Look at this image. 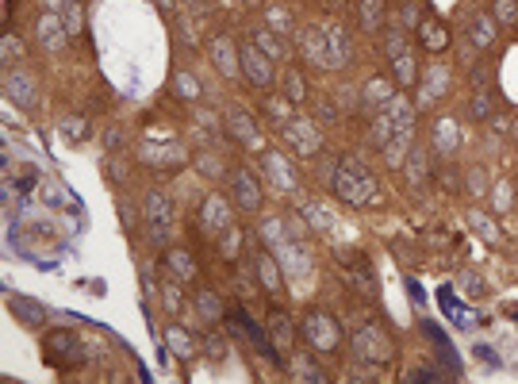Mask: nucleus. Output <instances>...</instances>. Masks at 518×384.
Returning <instances> with one entry per match:
<instances>
[{"label": "nucleus", "instance_id": "obj_25", "mask_svg": "<svg viewBox=\"0 0 518 384\" xmlns=\"http://www.w3.org/2000/svg\"><path fill=\"white\" fill-rule=\"evenodd\" d=\"M392 66H395V77H399V85H411V81H415V54H411V51L399 54Z\"/></svg>", "mask_w": 518, "mask_h": 384}, {"label": "nucleus", "instance_id": "obj_1", "mask_svg": "<svg viewBox=\"0 0 518 384\" xmlns=\"http://www.w3.org/2000/svg\"><path fill=\"white\" fill-rule=\"evenodd\" d=\"M372 189H377L372 173H365V169L354 166V162H345V166L338 169V177H334V192L349 204H365L372 196Z\"/></svg>", "mask_w": 518, "mask_h": 384}, {"label": "nucleus", "instance_id": "obj_29", "mask_svg": "<svg viewBox=\"0 0 518 384\" xmlns=\"http://www.w3.org/2000/svg\"><path fill=\"white\" fill-rule=\"evenodd\" d=\"M239 227H227V231H223V246H219V254L223 258H239Z\"/></svg>", "mask_w": 518, "mask_h": 384}, {"label": "nucleus", "instance_id": "obj_16", "mask_svg": "<svg viewBox=\"0 0 518 384\" xmlns=\"http://www.w3.org/2000/svg\"><path fill=\"white\" fill-rule=\"evenodd\" d=\"M327 51H330V66H349V39L342 31H327Z\"/></svg>", "mask_w": 518, "mask_h": 384}, {"label": "nucleus", "instance_id": "obj_21", "mask_svg": "<svg viewBox=\"0 0 518 384\" xmlns=\"http://www.w3.org/2000/svg\"><path fill=\"white\" fill-rule=\"evenodd\" d=\"M469 31H472V42H476V46H492V42H495V19L492 16H476Z\"/></svg>", "mask_w": 518, "mask_h": 384}, {"label": "nucleus", "instance_id": "obj_20", "mask_svg": "<svg viewBox=\"0 0 518 384\" xmlns=\"http://www.w3.org/2000/svg\"><path fill=\"white\" fill-rule=\"evenodd\" d=\"M146 216L154 219V223H169V219H173V204L165 200L162 192H150V196H146Z\"/></svg>", "mask_w": 518, "mask_h": 384}, {"label": "nucleus", "instance_id": "obj_40", "mask_svg": "<svg viewBox=\"0 0 518 384\" xmlns=\"http://www.w3.org/2000/svg\"><path fill=\"white\" fill-rule=\"evenodd\" d=\"M157 8H162L165 16H173V0H157Z\"/></svg>", "mask_w": 518, "mask_h": 384}, {"label": "nucleus", "instance_id": "obj_13", "mask_svg": "<svg viewBox=\"0 0 518 384\" xmlns=\"http://www.w3.org/2000/svg\"><path fill=\"white\" fill-rule=\"evenodd\" d=\"M392 85H388V81H380V77H377V81H369V85H365V96H361V108H384V104H392Z\"/></svg>", "mask_w": 518, "mask_h": 384}, {"label": "nucleus", "instance_id": "obj_23", "mask_svg": "<svg viewBox=\"0 0 518 384\" xmlns=\"http://www.w3.org/2000/svg\"><path fill=\"white\" fill-rule=\"evenodd\" d=\"M196 308H200V315H204V319H223V315H227V311H223V300L215 293H200Z\"/></svg>", "mask_w": 518, "mask_h": 384}, {"label": "nucleus", "instance_id": "obj_31", "mask_svg": "<svg viewBox=\"0 0 518 384\" xmlns=\"http://www.w3.org/2000/svg\"><path fill=\"white\" fill-rule=\"evenodd\" d=\"M257 46H261V51H265V54H269V58H273V62H280V58H284V46H280V42H277V39H273V35H269V31H257Z\"/></svg>", "mask_w": 518, "mask_h": 384}, {"label": "nucleus", "instance_id": "obj_37", "mask_svg": "<svg viewBox=\"0 0 518 384\" xmlns=\"http://www.w3.org/2000/svg\"><path fill=\"white\" fill-rule=\"evenodd\" d=\"M469 184H472V192H484L487 184H484V169H472L469 173Z\"/></svg>", "mask_w": 518, "mask_h": 384}, {"label": "nucleus", "instance_id": "obj_27", "mask_svg": "<svg viewBox=\"0 0 518 384\" xmlns=\"http://www.w3.org/2000/svg\"><path fill=\"white\" fill-rule=\"evenodd\" d=\"M165 338H169V350H173V354H181V358H189V354H192V338H189L184 331H177V326H173Z\"/></svg>", "mask_w": 518, "mask_h": 384}, {"label": "nucleus", "instance_id": "obj_35", "mask_svg": "<svg viewBox=\"0 0 518 384\" xmlns=\"http://www.w3.org/2000/svg\"><path fill=\"white\" fill-rule=\"evenodd\" d=\"M487 112H492V96H487V92H476V96H472V116L487 119Z\"/></svg>", "mask_w": 518, "mask_h": 384}, {"label": "nucleus", "instance_id": "obj_19", "mask_svg": "<svg viewBox=\"0 0 518 384\" xmlns=\"http://www.w3.org/2000/svg\"><path fill=\"white\" fill-rule=\"evenodd\" d=\"M419 31H422V42H430V51H445V46H449V35L442 31L438 19H422Z\"/></svg>", "mask_w": 518, "mask_h": 384}, {"label": "nucleus", "instance_id": "obj_26", "mask_svg": "<svg viewBox=\"0 0 518 384\" xmlns=\"http://www.w3.org/2000/svg\"><path fill=\"white\" fill-rule=\"evenodd\" d=\"M361 24H365V31H377L380 27V0H361Z\"/></svg>", "mask_w": 518, "mask_h": 384}, {"label": "nucleus", "instance_id": "obj_33", "mask_svg": "<svg viewBox=\"0 0 518 384\" xmlns=\"http://www.w3.org/2000/svg\"><path fill=\"white\" fill-rule=\"evenodd\" d=\"M273 331H277V346L288 350V346H292V326H288L284 315H273Z\"/></svg>", "mask_w": 518, "mask_h": 384}, {"label": "nucleus", "instance_id": "obj_22", "mask_svg": "<svg viewBox=\"0 0 518 384\" xmlns=\"http://www.w3.org/2000/svg\"><path fill=\"white\" fill-rule=\"evenodd\" d=\"M284 96H288L292 104L307 101V81L300 77V69H284Z\"/></svg>", "mask_w": 518, "mask_h": 384}, {"label": "nucleus", "instance_id": "obj_5", "mask_svg": "<svg viewBox=\"0 0 518 384\" xmlns=\"http://www.w3.org/2000/svg\"><path fill=\"white\" fill-rule=\"evenodd\" d=\"M230 192H234V204H239L242 211L261 208V189H257V181L246 169H234V173H230Z\"/></svg>", "mask_w": 518, "mask_h": 384}, {"label": "nucleus", "instance_id": "obj_10", "mask_svg": "<svg viewBox=\"0 0 518 384\" xmlns=\"http://www.w3.org/2000/svg\"><path fill=\"white\" fill-rule=\"evenodd\" d=\"M227 134L234 142H246V146H254V142H257L254 119H250L246 112H227Z\"/></svg>", "mask_w": 518, "mask_h": 384}, {"label": "nucleus", "instance_id": "obj_2", "mask_svg": "<svg viewBox=\"0 0 518 384\" xmlns=\"http://www.w3.org/2000/svg\"><path fill=\"white\" fill-rule=\"evenodd\" d=\"M304 338L315 350H338L342 346V326L330 311H307L304 319Z\"/></svg>", "mask_w": 518, "mask_h": 384}, {"label": "nucleus", "instance_id": "obj_4", "mask_svg": "<svg viewBox=\"0 0 518 384\" xmlns=\"http://www.w3.org/2000/svg\"><path fill=\"white\" fill-rule=\"evenodd\" d=\"M239 62H242V69H246V77L254 85H269L273 81V58L257 46V42H246V46H242Z\"/></svg>", "mask_w": 518, "mask_h": 384}, {"label": "nucleus", "instance_id": "obj_7", "mask_svg": "<svg viewBox=\"0 0 518 384\" xmlns=\"http://www.w3.org/2000/svg\"><path fill=\"white\" fill-rule=\"evenodd\" d=\"M200 223H204L207 234H223L230 227V204L223 196H207L204 208H200Z\"/></svg>", "mask_w": 518, "mask_h": 384}, {"label": "nucleus", "instance_id": "obj_30", "mask_svg": "<svg viewBox=\"0 0 518 384\" xmlns=\"http://www.w3.org/2000/svg\"><path fill=\"white\" fill-rule=\"evenodd\" d=\"M407 173H411V184H422V177H426V169H422V146H415L407 154Z\"/></svg>", "mask_w": 518, "mask_h": 384}, {"label": "nucleus", "instance_id": "obj_12", "mask_svg": "<svg viewBox=\"0 0 518 384\" xmlns=\"http://www.w3.org/2000/svg\"><path fill=\"white\" fill-rule=\"evenodd\" d=\"M434 146H438V154H453L460 146V131L453 119H438L434 123Z\"/></svg>", "mask_w": 518, "mask_h": 384}, {"label": "nucleus", "instance_id": "obj_3", "mask_svg": "<svg viewBox=\"0 0 518 384\" xmlns=\"http://www.w3.org/2000/svg\"><path fill=\"white\" fill-rule=\"evenodd\" d=\"M46 358L58 361V365H77V361L85 358L81 338H77V334H69V331H54L46 338Z\"/></svg>", "mask_w": 518, "mask_h": 384}, {"label": "nucleus", "instance_id": "obj_36", "mask_svg": "<svg viewBox=\"0 0 518 384\" xmlns=\"http://www.w3.org/2000/svg\"><path fill=\"white\" fill-rule=\"evenodd\" d=\"M165 311H181V296H177V284H165Z\"/></svg>", "mask_w": 518, "mask_h": 384}, {"label": "nucleus", "instance_id": "obj_11", "mask_svg": "<svg viewBox=\"0 0 518 384\" xmlns=\"http://www.w3.org/2000/svg\"><path fill=\"white\" fill-rule=\"evenodd\" d=\"M304 51L315 66H330V51H327V39H322L319 27H304Z\"/></svg>", "mask_w": 518, "mask_h": 384}, {"label": "nucleus", "instance_id": "obj_6", "mask_svg": "<svg viewBox=\"0 0 518 384\" xmlns=\"http://www.w3.org/2000/svg\"><path fill=\"white\" fill-rule=\"evenodd\" d=\"M357 354H361L365 361H377V365H384V361L392 358V342H388L377 326H369V331H357Z\"/></svg>", "mask_w": 518, "mask_h": 384}, {"label": "nucleus", "instance_id": "obj_15", "mask_svg": "<svg viewBox=\"0 0 518 384\" xmlns=\"http://www.w3.org/2000/svg\"><path fill=\"white\" fill-rule=\"evenodd\" d=\"M265 169H269V177H277V184H280L284 192L296 189V173H292V166H288L280 154H269V158H265Z\"/></svg>", "mask_w": 518, "mask_h": 384}, {"label": "nucleus", "instance_id": "obj_14", "mask_svg": "<svg viewBox=\"0 0 518 384\" xmlns=\"http://www.w3.org/2000/svg\"><path fill=\"white\" fill-rule=\"evenodd\" d=\"M257 273H261V288L265 293H284V281H280V269H277V261L269 258V254H261L257 258Z\"/></svg>", "mask_w": 518, "mask_h": 384}, {"label": "nucleus", "instance_id": "obj_17", "mask_svg": "<svg viewBox=\"0 0 518 384\" xmlns=\"http://www.w3.org/2000/svg\"><path fill=\"white\" fill-rule=\"evenodd\" d=\"M211 54H215V66H219L223 77H239V66H234V46H230L227 39H215Z\"/></svg>", "mask_w": 518, "mask_h": 384}, {"label": "nucleus", "instance_id": "obj_24", "mask_svg": "<svg viewBox=\"0 0 518 384\" xmlns=\"http://www.w3.org/2000/svg\"><path fill=\"white\" fill-rule=\"evenodd\" d=\"M173 89H177V96H184V101H196L200 96V85L192 73H177L173 77Z\"/></svg>", "mask_w": 518, "mask_h": 384}, {"label": "nucleus", "instance_id": "obj_18", "mask_svg": "<svg viewBox=\"0 0 518 384\" xmlns=\"http://www.w3.org/2000/svg\"><path fill=\"white\" fill-rule=\"evenodd\" d=\"M165 265L181 277V281H192V277H196V261H192L184 250H169V254H165Z\"/></svg>", "mask_w": 518, "mask_h": 384}, {"label": "nucleus", "instance_id": "obj_28", "mask_svg": "<svg viewBox=\"0 0 518 384\" xmlns=\"http://www.w3.org/2000/svg\"><path fill=\"white\" fill-rule=\"evenodd\" d=\"M384 54L388 58H399V54H407V39H403V31H388V39H384Z\"/></svg>", "mask_w": 518, "mask_h": 384}, {"label": "nucleus", "instance_id": "obj_32", "mask_svg": "<svg viewBox=\"0 0 518 384\" xmlns=\"http://www.w3.org/2000/svg\"><path fill=\"white\" fill-rule=\"evenodd\" d=\"M16 315L27 319V323H35V326L42 323V308H39L35 300H16Z\"/></svg>", "mask_w": 518, "mask_h": 384}, {"label": "nucleus", "instance_id": "obj_8", "mask_svg": "<svg viewBox=\"0 0 518 384\" xmlns=\"http://www.w3.org/2000/svg\"><path fill=\"white\" fill-rule=\"evenodd\" d=\"M284 134H288V142H292L300 154H315V150L322 146L319 131H315L307 119H288V123H284Z\"/></svg>", "mask_w": 518, "mask_h": 384}, {"label": "nucleus", "instance_id": "obj_9", "mask_svg": "<svg viewBox=\"0 0 518 384\" xmlns=\"http://www.w3.org/2000/svg\"><path fill=\"white\" fill-rule=\"evenodd\" d=\"M449 92V69L445 66H430L426 77H422V92H419V108H430L434 101H442Z\"/></svg>", "mask_w": 518, "mask_h": 384}, {"label": "nucleus", "instance_id": "obj_41", "mask_svg": "<svg viewBox=\"0 0 518 384\" xmlns=\"http://www.w3.org/2000/svg\"><path fill=\"white\" fill-rule=\"evenodd\" d=\"M330 4H338V0H330Z\"/></svg>", "mask_w": 518, "mask_h": 384}, {"label": "nucleus", "instance_id": "obj_39", "mask_svg": "<svg viewBox=\"0 0 518 384\" xmlns=\"http://www.w3.org/2000/svg\"><path fill=\"white\" fill-rule=\"evenodd\" d=\"M207 354H211V358H223V342H219V334H211V338H207Z\"/></svg>", "mask_w": 518, "mask_h": 384}, {"label": "nucleus", "instance_id": "obj_34", "mask_svg": "<svg viewBox=\"0 0 518 384\" xmlns=\"http://www.w3.org/2000/svg\"><path fill=\"white\" fill-rule=\"evenodd\" d=\"M495 16L503 24H518V0H495Z\"/></svg>", "mask_w": 518, "mask_h": 384}, {"label": "nucleus", "instance_id": "obj_38", "mask_svg": "<svg viewBox=\"0 0 518 384\" xmlns=\"http://www.w3.org/2000/svg\"><path fill=\"white\" fill-rule=\"evenodd\" d=\"M269 24H277L280 31H288V16H284L280 8H269Z\"/></svg>", "mask_w": 518, "mask_h": 384}]
</instances>
